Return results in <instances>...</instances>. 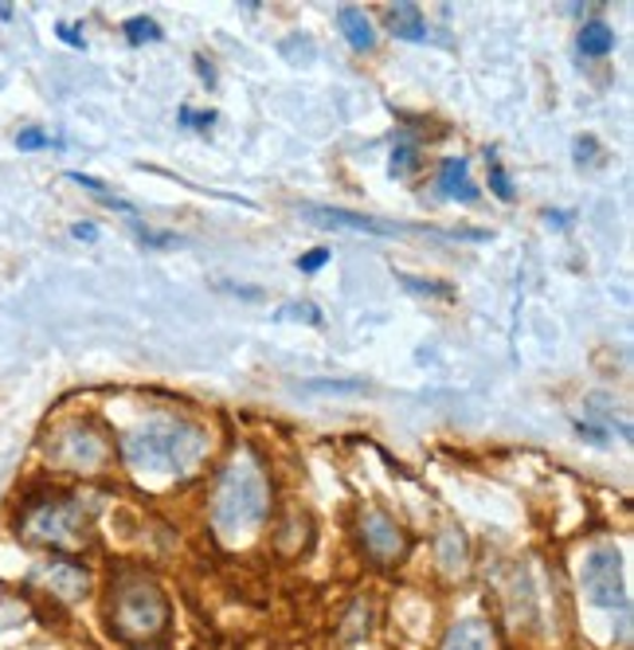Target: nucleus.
<instances>
[{"label":"nucleus","mask_w":634,"mask_h":650,"mask_svg":"<svg viewBox=\"0 0 634 650\" xmlns=\"http://www.w3.org/2000/svg\"><path fill=\"white\" fill-rule=\"evenodd\" d=\"M208 455V431L189 419H153L122 439V459L141 478H189Z\"/></svg>","instance_id":"nucleus-1"},{"label":"nucleus","mask_w":634,"mask_h":650,"mask_svg":"<svg viewBox=\"0 0 634 650\" xmlns=\"http://www.w3.org/2000/svg\"><path fill=\"white\" fill-rule=\"evenodd\" d=\"M266 517H271V490L263 467L251 455H240L215 486L212 529L223 545H243L266 526Z\"/></svg>","instance_id":"nucleus-2"},{"label":"nucleus","mask_w":634,"mask_h":650,"mask_svg":"<svg viewBox=\"0 0 634 650\" xmlns=\"http://www.w3.org/2000/svg\"><path fill=\"white\" fill-rule=\"evenodd\" d=\"M110 631L114 639L130 642V647H149L161 634L169 631L173 623V608H169L161 583L145 572H133V568H122L110 580Z\"/></svg>","instance_id":"nucleus-3"},{"label":"nucleus","mask_w":634,"mask_h":650,"mask_svg":"<svg viewBox=\"0 0 634 650\" xmlns=\"http://www.w3.org/2000/svg\"><path fill=\"white\" fill-rule=\"evenodd\" d=\"M17 534L28 545H43L51 552H79L91 545V517L71 490L43 486L20 501Z\"/></svg>","instance_id":"nucleus-4"},{"label":"nucleus","mask_w":634,"mask_h":650,"mask_svg":"<svg viewBox=\"0 0 634 650\" xmlns=\"http://www.w3.org/2000/svg\"><path fill=\"white\" fill-rule=\"evenodd\" d=\"M110 455H114V443L99 419H67L48 435L51 467L71 470V475H99Z\"/></svg>","instance_id":"nucleus-5"},{"label":"nucleus","mask_w":634,"mask_h":650,"mask_svg":"<svg viewBox=\"0 0 634 650\" xmlns=\"http://www.w3.org/2000/svg\"><path fill=\"white\" fill-rule=\"evenodd\" d=\"M584 592L595 608H626V588H623V557L611 545H600L584 557L580 568Z\"/></svg>","instance_id":"nucleus-6"},{"label":"nucleus","mask_w":634,"mask_h":650,"mask_svg":"<svg viewBox=\"0 0 634 650\" xmlns=\"http://www.w3.org/2000/svg\"><path fill=\"white\" fill-rule=\"evenodd\" d=\"M361 545L376 565H395V560H404V552H407L404 529L395 526L384 509H364L361 514Z\"/></svg>","instance_id":"nucleus-7"},{"label":"nucleus","mask_w":634,"mask_h":650,"mask_svg":"<svg viewBox=\"0 0 634 650\" xmlns=\"http://www.w3.org/2000/svg\"><path fill=\"white\" fill-rule=\"evenodd\" d=\"M36 583H40L43 592H51L56 600L63 603H74V600H83L87 596V568L83 565H74V560H51V565H43L40 572L32 576Z\"/></svg>","instance_id":"nucleus-8"},{"label":"nucleus","mask_w":634,"mask_h":650,"mask_svg":"<svg viewBox=\"0 0 634 650\" xmlns=\"http://www.w3.org/2000/svg\"><path fill=\"white\" fill-rule=\"evenodd\" d=\"M302 216L318 220L322 227H356V232H369V235H412V232H420V227L388 224V220L361 216V212H349V209H318V204H305Z\"/></svg>","instance_id":"nucleus-9"},{"label":"nucleus","mask_w":634,"mask_h":650,"mask_svg":"<svg viewBox=\"0 0 634 650\" xmlns=\"http://www.w3.org/2000/svg\"><path fill=\"white\" fill-rule=\"evenodd\" d=\"M439 192L451 196V201H462V204L479 201V189H474V181H470L466 158H446L443 165H439Z\"/></svg>","instance_id":"nucleus-10"},{"label":"nucleus","mask_w":634,"mask_h":650,"mask_svg":"<svg viewBox=\"0 0 634 650\" xmlns=\"http://www.w3.org/2000/svg\"><path fill=\"white\" fill-rule=\"evenodd\" d=\"M439 650H494V631L486 619H462L443 634Z\"/></svg>","instance_id":"nucleus-11"},{"label":"nucleus","mask_w":634,"mask_h":650,"mask_svg":"<svg viewBox=\"0 0 634 650\" xmlns=\"http://www.w3.org/2000/svg\"><path fill=\"white\" fill-rule=\"evenodd\" d=\"M384 24H388V32L400 35V40H427V20H423L420 4H407V0L388 4Z\"/></svg>","instance_id":"nucleus-12"},{"label":"nucleus","mask_w":634,"mask_h":650,"mask_svg":"<svg viewBox=\"0 0 634 650\" xmlns=\"http://www.w3.org/2000/svg\"><path fill=\"white\" fill-rule=\"evenodd\" d=\"M338 28L356 51L376 48V32H372V20L364 17V9H338Z\"/></svg>","instance_id":"nucleus-13"},{"label":"nucleus","mask_w":634,"mask_h":650,"mask_svg":"<svg viewBox=\"0 0 634 650\" xmlns=\"http://www.w3.org/2000/svg\"><path fill=\"white\" fill-rule=\"evenodd\" d=\"M615 51V28L603 24V20H587L584 28H580V55L587 59H603Z\"/></svg>","instance_id":"nucleus-14"},{"label":"nucleus","mask_w":634,"mask_h":650,"mask_svg":"<svg viewBox=\"0 0 634 650\" xmlns=\"http://www.w3.org/2000/svg\"><path fill=\"white\" fill-rule=\"evenodd\" d=\"M420 145L412 142V134H400L395 138V150H392V173L395 176H404V173H412L415 165H420Z\"/></svg>","instance_id":"nucleus-15"},{"label":"nucleus","mask_w":634,"mask_h":650,"mask_svg":"<svg viewBox=\"0 0 634 650\" xmlns=\"http://www.w3.org/2000/svg\"><path fill=\"white\" fill-rule=\"evenodd\" d=\"M125 35H130V43H157L161 40V24L149 17H130L125 20Z\"/></svg>","instance_id":"nucleus-16"},{"label":"nucleus","mask_w":634,"mask_h":650,"mask_svg":"<svg viewBox=\"0 0 634 650\" xmlns=\"http://www.w3.org/2000/svg\"><path fill=\"white\" fill-rule=\"evenodd\" d=\"M490 189L502 196V201H513V184H510V176H505V169H502V161L490 153Z\"/></svg>","instance_id":"nucleus-17"},{"label":"nucleus","mask_w":634,"mask_h":650,"mask_svg":"<svg viewBox=\"0 0 634 650\" xmlns=\"http://www.w3.org/2000/svg\"><path fill=\"white\" fill-rule=\"evenodd\" d=\"M48 145H56V142H51V138L43 134V130H20V134H17V150H20V153L48 150Z\"/></svg>","instance_id":"nucleus-18"},{"label":"nucleus","mask_w":634,"mask_h":650,"mask_svg":"<svg viewBox=\"0 0 634 650\" xmlns=\"http://www.w3.org/2000/svg\"><path fill=\"white\" fill-rule=\"evenodd\" d=\"M279 317H298V322H310V325H322V309L310 306V302H294V306H282Z\"/></svg>","instance_id":"nucleus-19"},{"label":"nucleus","mask_w":634,"mask_h":650,"mask_svg":"<svg viewBox=\"0 0 634 650\" xmlns=\"http://www.w3.org/2000/svg\"><path fill=\"white\" fill-rule=\"evenodd\" d=\"M325 263H330V251H325V247H313L310 255L298 258V271H305V275H313V271H322Z\"/></svg>","instance_id":"nucleus-20"},{"label":"nucleus","mask_w":634,"mask_h":650,"mask_svg":"<svg viewBox=\"0 0 634 650\" xmlns=\"http://www.w3.org/2000/svg\"><path fill=\"white\" fill-rule=\"evenodd\" d=\"M310 393H369L364 384H305Z\"/></svg>","instance_id":"nucleus-21"},{"label":"nucleus","mask_w":634,"mask_h":650,"mask_svg":"<svg viewBox=\"0 0 634 650\" xmlns=\"http://www.w3.org/2000/svg\"><path fill=\"white\" fill-rule=\"evenodd\" d=\"M181 122H184V125H212V122H215V114H212V110H208V114H192V110L184 106V110H181Z\"/></svg>","instance_id":"nucleus-22"},{"label":"nucleus","mask_w":634,"mask_h":650,"mask_svg":"<svg viewBox=\"0 0 634 650\" xmlns=\"http://www.w3.org/2000/svg\"><path fill=\"white\" fill-rule=\"evenodd\" d=\"M59 35H63L71 48H83V35H79V28H71V24H59Z\"/></svg>","instance_id":"nucleus-23"},{"label":"nucleus","mask_w":634,"mask_h":650,"mask_svg":"<svg viewBox=\"0 0 634 650\" xmlns=\"http://www.w3.org/2000/svg\"><path fill=\"white\" fill-rule=\"evenodd\" d=\"M74 240H87V243H91V240H99V232H94L91 224H74Z\"/></svg>","instance_id":"nucleus-24"},{"label":"nucleus","mask_w":634,"mask_h":650,"mask_svg":"<svg viewBox=\"0 0 634 650\" xmlns=\"http://www.w3.org/2000/svg\"><path fill=\"white\" fill-rule=\"evenodd\" d=\"M138 235H141L145 243H157V247H165V243H177L173 235H157V232H138Z\"/></svg>","instance_id":"nucleus-25"},{"label":"nucleus","mask_w":634,"mask_h":650,"mask_svg":"<svg viewBox=\"0 0 634 650\" xmlns=\"http://www.w3.org/2000/svg\"><path fill=\"white\" fill-rule=\"evenodd\" d=\"M0 20H12V9H9V4H0Z\"/></svg>","instance_id":"nucleus-26"},{"label":"nucleus","mask_w":634,"mask_h":650,"mask_svg":"<svg viewBox=\"0 0 634 650\" xmlns=\"http://www.w3.org/2000/svg\"><path fill=\"white\" fill-rule=\"evenodd\" d=\"M138 650H157V647H138Z\"/></svg>","instance_id":"nucleus-27"}]
</instances>
